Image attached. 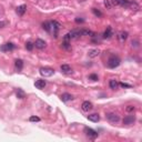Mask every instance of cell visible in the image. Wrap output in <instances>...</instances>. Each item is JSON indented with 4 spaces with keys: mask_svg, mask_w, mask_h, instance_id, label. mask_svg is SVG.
Instances as JSON below:
<instances>
[{
    "mask_svg": "<svg viewBox=\"0 0 142 142\" xmlns=\"http://www.w3.org/2000/svg\"><path fill=\"white\" fill-rule=\"evenodd\" d=\"M104 6H106L107 9H111L112 7H113V5H112L111 0H104Z\"/></svg>",
    "mask_w": 142,
    "mask_h": 142,
    "instance_id": "cell-25",
    "label": "cell"
},
{
    "mask_svg": "<svg viewBox=\"0 0 142 142\" xmlns=\"http://www.w3.org/2000/svg\"><path fill=\"white\" fill-rule=\"evenodd\" d=\"M42 28H43L46 31H48V32H51V31H52L51 21H46V22H43V23H42Z\"/></svg>",
    "mask_w": 142,
    "mask_h": 142,
    "instance_id": "cell-19",
    "label": "cell"
},
{
    "mask_svg": "<svg viewBox=\"0 0 142 142\" xmlns=\"http://www.w3.org/2000/svg\"><path fill=\"white\" fill-rule=\"evenodd\" d=\"M26 11H27V6L26 5H21L19 7H17V13L19 14V16H23Z\"/></svg>",
    "mask_w": 142,
    "mask_h": 142,
    "instance_id": "cell-12",
    "label": "cell"
},
{
    "mask_svg": "<svg viewBox=\"0 0 142 142\" xmlns=\"http://www.w3.org/2000/svg\"><path fill=\"white\" fill-rule=\"evenodd\" d=\"M61 47H62V48H65V49H67V50L71 49V46H70L69 41H63L62 44H61Z\"/></svg>",
    "mask_w": 142,
    "mask_h": 142,
    "instance_id": "cell-27",
    "label": "cell"
},
{
    "mask_svg": "<svg viewBox=\"0 0 142 142\" xmlns=\"http://www.w3.org/2000/svg\"><path fill=\"white\" fill-rule=\"evenodd\" d=\"M71 40V38H70V35L69 33H67V35L63 37V41H70Z\"/></svg>",
    "mask_w": 142,
    "mask_h": 142,
    "instance_id": "cell-33",
    "label": "cell"
},
{
    "mask_svg": "<svg viewBox=\"0 0 142 142\" xmlns=\"http://www.w3.org/2000/svg\"><path fill=\"white\" fill-rule=\"evenodd\" d=\"M89 79L92 80V81H98L99 78H98V76H97L96 73H91L90 76H89Z\"/></svg>",
    "mask_w": 142,
    "mask_h": 142,
    "instance_id": "cell-28",
    "label": "cell"
},
{
    "mask_svg": "<svg viewBox=\"0 0 142 142\" xmlns=\"http://www.w3.org/2000/svg\"><path fill=\"white\" fill-rule=\"evenodd\" d=\"M84 20L81 19V18H76V22H78V23H80V22H83Z\"/></svg>",
    "mask_w": 142,
    "mask_h": 142,
    "instance_id": "cell-35",
    "label": "cell"
},
{
    "mask_svg": "<svg viewBox=\"0 0 142 142\" xmlns=\"http://www.w3.org/2000/svg\"><path fill=\"white\" fill-rule=\"evenodd\" d=\"M88 120H90L92 122H98L100 120V115L98 113H92L90 115H88Z\"/></svg>",
    "mask_w": 142,
    "mask_h": 142,
    "instance_id": "cell-14",
    "label": "cell"
},
{
    "mask_svg": "<svg viewBox=\"0 0 142 142\" xmlns=\"http://www.w3.org/2000/svg\"><path fill=\"white\" fill-rule=\"evenodd\" d=\"M112 36H113V32H112V28H111V27H108L107 30L104 31V33H103V38H104V39H110Z\"/></svg>",
    "mask_w": 142,
    "mask_h": 142,
    "instance_id": "cell-13",
    "label": "cell"
},
{
    "mask_svg": "<svg viewBox=\"0 0 142 142\" xmlns=\"http://www.w3.org/2000/svg\"><path fill=\"white\" fill-rule=\"evenodd\" d=\"M132 46H134L136 48H138V47H139V41H137V40L132 41Z\"/></svg>",
    "mask_w": 142,
    "mask_h": 142,
    "instance_id": "cell-34",
    "label": "cell"
},
{
    "mask_svg": "<svg viewBox=\"0 0 142 142\" xmlns=\"http://www.w3.org/2000/svg\"><path fill=\"white\" fill-rule=\"evenodd\" d=\"M120 85L122 88H131V84H128V83H124V82H121Z\"/></svg>",
    "mask_w": 142,
    "mask_h": 142,
    "instance_id": "cell-32",
    "label": "cell"
},
{
    "mask_svg": "<svg viewBox=\"0 0 142 142\" xmlns=\"http://www.w3.org/2000/svg\"><path fill=\"white\" fill-rule=\"evenodd\" d=\"M92 12H93V14H94V16H97V17H102V12H101L100 10L96 9V8H92Z\"/></svg>",
    "mask_w": 142,
    "mask_h": 142,
    "instance_id": "cell-26",
    "label": "cell"
},
{
    "mask_svg": "<svg viewBox=\"0 0 142 142\" xmlns=\"http://www.w3.org/2000/svg\"><path fill=\"white\" fill-rule=\"evenodd\" d=\"M29 121H31V122H39L40 121V118L39 117H30Z\"/></svg>",
    "mask_w": 142,
    "mask_h": 142,
    "instance_id": "cell-30",
    "label": "cell"
},
{
    "mask_svg": "<svg viewBox=\"0 0 142 142\" xmlns=\"http://www.w3.org/2000/svg\"><path fill=\"white\" fill-rule=\"evenodd\" d=\"M127 38H128V32H127V31H121L118 35V39L120 40L121 42H124V41L127 40Z\"/></svg>",
    "mask_w": 142,
    "mask_h": 142,
    "instance_id": "cell-15",
    "label": "cell"
},
{
    "mask_svg": "<svg viewBox=\"0 0 142 142\" xmlns=\"http://www.w3.org/2000/svg\"><path fill=\"white\" fill-rule=\"evenodd\" d=\"M69 35H70L71 39H78L81 36V33H80V30H78V29H73V30H71L69 32Z\"/></svg>",
    "mask_w": 142,
    "mask_h": 142,
    "instance_id": "cell-10",
    "label": "cell"
},
{
    "mask_svg": "<svg viewBox=\"0 0 142 142\" xmlns=\"http://www.w3.org/2000/svg\"><path fill=\"white\" fill-rule=\"evenodd\" d=\"M33 46L36 48H38V49H44L47 46V43H46V41L42 40V39H37L36 42L33 43Z\"/></svg>",
    "mask_w": 142,
    "mask_h": 142,
    "instance_id": "cell-7",
    "label": "cell"
},
{
    "mask_svg": "<svg viewBox=\"0 0 142 142\" xmlns=\"http://www.w3.org/2000/svg\"><path fill=\"white\" fill-rule=\"evenodd\" d=\"M81 108H82V110H83V111H90L93 107H92V103H91V102L84 101V102H82Z\"/></svg>",
    "mask_w": 142,
    "mask_h": 142,
    "instance_id": "cell-11",
    "label": "cell"
},
{
    "mask_svg": "<svg viewBox=\"0 0 142 142\" xmlns=\"http://www.w3.org/2000/svg\"><path fill=\"white\" fill-rule=\"evenodd\" d=\"M60 69H61V72H63V73H71V72H72L71 67L68 66V65H62L60 67Z\"/></svg>",
    "mask_w": 142,
    "mask_h": 142,
    "instance_id": "cell-17",
    "label": "cell"
},
{
    "mask_svg": "<svg viewBox=\"0 0 142 142\" xmlns=\"http://www.w3.org/2000/svg\"><path fill=\"white\" fill-rule=\"evenodd\" d=\"M40 74L42 77H51L52 74H54V70L51 69V68H41Z\"/></svg>",
    "mask_w": 142,
    "mask_h": 142,
    "instance_id": "cell-3",
    "label": "cell"
},
{
    "mask_svg": "<svg viewBox=\"0 0 142 142\" xmlns=\"http://www.w3.org/2000/svg\"><path fill=\"white\" fill-rule=\"evenodd\" d=\"M14 48H16V46H14L13 43H11V42H8V43H5L3 46H1V49L2 51H11V50H13Z\"/></svg>",
    "mask_w": 142,
    "mask_h": 142,
    "instance_id": "cell-8",
    "label": "cell"
},
{
    "mask_svg": "<svg viewBox=\"0 0 142 142\" xmlns=\"http://www.w3.org/2000/svg\"><path fill=\"white\" fill-rule=\"evenodd\" d=\"M81 36H89V37H94V32H92L90 30H87V29H81L80 30Z\"/></svg>",
    "mask_w": 142,
    "mask_h": 142,
    "instance_id": "cell-21",
    "label": "cell"
},
{
    "mask_svg": "<svg viewBox=\"0 0 142 142\" xmlns=\"http://www.w3.org/2000/svg\"><path fill=\"white\" fill-rule=\"evenodd\" d=\"M33 47H35V46H33L32 42H27V43H26V48H27V50H29V51H31L33 49Z\"/></svg>",
    "mask_w": 142,
    "mask_h": 142,
    "instance_id": "cell-29",
    "label": "cell"
},
{
    "mask_svg": "<svg viewBox=\"0 0 142 142\" xmlns=\"http://www.w3.org/2000/svg\"><path fill=\"white\" fill-rule=\"evenodd\" d=\"M46 85H47L46 80H42V79H38V80H36V82H35V87L37 89H43Z\"/></svg>",
    "mask_w": 142,
    "mask_h": 142,
    "instance_id": "cell-9",
    "label": "cell"
},
{
    "mask_svg": "<svg viewBox=\"0 0 142 142\" xmlns=\"http://www.w3.org/2000/svg\"><path fill=\"white\" fill-rule=\"evenodd\" d=\"M100 54V50L99 49H92L88 52V56L90 58H96V57H98V56Z\"/></svg>",
    "mask_w": 142,
    "mask_h": 142,
    "instance_id": "cell-16",
    "label": "cell"
},
{
    "mask_svg": "<svg viewBox=\"0 0 142 142\" xmlns=\"http://www.w3.org/2000/svg\"><path fill=\"white\" fill-rule=\"evenodd\" d=\"M134 121H136V117H134V115H127V117L123 119V124L130 125V124H133Z\"/></svg>",
    "mask_w": 142,
    "mask_h": 142,
    "instance_id": "cell-5",
    "label": "cell"
},
{
    "mask_svg": "<svg viewBox=\"0 0 142 142\" xmlns=\"http://www.w3.org/2000/svg\"><path fill=\"white\" fill-rule=\"evenodd\" d=\"M128 8H130V9H132V10H134V11H138L140 9V7H139V5H138L137 2H132V1H130V3H129V7Z\"/></svg>",
    "mask_w": 142,
    "mask_h": 142,
    "instance_id": "cell-24",
    "label": "cell"
},
{
    "mask_svg": "<svg viewBox=\"0 0 142 142\" xmlns=\"http://www.w3.org/2000/svg\"><path fill=\"white\" fill-rule=\"evenodd\" d=\"M14 66H16L18 71H20V70H22V68H23V61H22L21 59H17V60L14 61Z\"/></svg>",
    "mask_w": 142,
    "mask_h": 142,
    "instance_id": "cell-20",
    "label": "cell"
},
{
    "mask_svg": "<svg viewBox=\"0 0 142 142\" xmlns=\"http://www.w3.org/2000/svg\"><path fill=\"white\" fill-rule=\"evenodd\" d=\"M108 67L111 69H114L117 68V67H119V65H120V59H119L118 57H115V56H111V57L109 58V60H108Z\"/></svg>",
    "mask_w": 142,
    "mask_h": 142,
    "instance_id": "cell-1",
    "label": "cell"
},
{
    "mask_svg": "<svg viewBox=\"0 0 142 142\" xmlns=\"http://www.w3.org/2000/svg\"><path fill=\"white\" fill-rule=\"evenodd\" d=\"M16 96H17V98H19V99H23L26 97L25 91L22 90V89H17V90H16Z\"/></svg>",
    "mask_w": 142,
    "mask_h": 142,
    "instance_id": "cell-23",
    "label": "cell"
},
{
    "mask_svg": "<svg viewBox=\"0 0 142 142\" xmlns=\"http://www.w3.org/2000/svg\"><path fill=\"white\" fill-rule=\"evenodd\" d=\"M134 109H136V108H134L133 106H128V107L125 108L127 112H133V111H134Z\"/></svg>",
    "mask_w": 142,
    "mask_h": 142,
    "instance_id": "cell-31",
    "label": "cell"
},
{
    "mask_svg": "<svg viewBox=\"0 0 142 142\" xmlns=\"http://www.w3.org/2000/svg\"><path fill=\"white\" fill-rule=\"evenodd\" d=\"M106 118L108 121H110L112 123H117L120 121V117L117 114V113H112V112H110V113H107L106 114Z\"/></svg>",
    "mask_w": 142,
    "mask_h": 142,
    "instance_id": "cell-2",
    "label": "cell"
},
{
    "mask_svg": "<svg viewBox=\"0 0 142 142\" xmlns=\"http://www.w3.org/2000/svg\"><path fill=\"white\" fill-rule=\"evenodd\" d=\"M51 27H52V30H53V35H54V37H57V33H58V31H59V29L61 28V25L59 23L58 21H51Z\"/></svg>",
    "mask_w": 142,
    "mask_h": 142,
    "instance_id": "cell-6",
    "label": "cell"
},
{
    "mask_svg": "<svg viewBox=\"0 0 142 142\" xmlns=\"http://www.w3.org/2000/svg\"><path fill=\"white\" fill-rule=\"evenodd\" d=\"M84 132L90 139H96V138L98 137V132L94 131V130H92L91 128H84Z\"/></svg>",
    "mask_w": 142,
    "mask_h": 142,
    "instance_id": "cell-4",
    "label": "cell"
},
{
    "mask_svg": "<svg viewBox=\"0 0 142 142\" xmlns=\"http://www.w3.org/2000/svg\"><path fill=\"white\" fill-rule=\"evenodd\" d=\"M73 99V96L70 94V93H63L61 96V100L63 102H67V101H70V100Z\"/></svg>",
    "mask_w": 142,
    "mask_h": 142,
    "instance_id": "cell-18",
    "label": "cell"
},
{
    "mask_svg": "<svg viewBox=\"0 0 142 142\" xmlns=\"http://www.w3.org/2000/svg\"><path fill=\"white\" fill-rule=\"evenodd\" d=\"M109 85H110V88L112 89V90H115V89H118V87H119V82H118L117 80L112 79V80H110V82H109Z\"/></svg>",
    "mask_w": 142,
    "mask_h": 142,
    "instance_id": "cell-22",
    "label": "cell"
}]
</instances>
